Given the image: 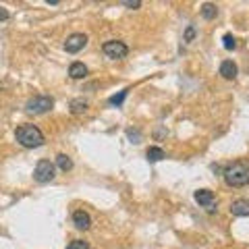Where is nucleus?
Returning <instances> with one entry per match:
<instances>
[{
    "label": "nucleus",
    "mask_w": 249,
    "mask_h": 249,
    "mask_svg": "<svg viewBox=\"0 0 249 249\" xmlns=\"http://www.w3.org/2000/svg\"><path fill=\"white\" fill-rule=\"evenodd\" d=\"M222 177H224V183H227L229 187L249 185V162H245V160L232 162V164H229L227 168H224Z\"/></svg>",
    "instance_id": "nucleus-1"
},
{
    "label": "nucleus",
    "mask_w": 249,
    "mask_h": 249,
    "mask_svg": "<svg viewBox=\"0 0 249 249\" xmlns=\"http://www.w3.org/2000/svg\"><path fill=\"white\" fill-rule=\"evenodd\" d=\"M15 137H17V142L23 147H27V150L44 145V133L36 124H21V127H17V131H15Z\"/></svg>",
    "instance_id": "nucleus-2"
},
{
    "label": "nucleus",
    "mask_w": 249,
    "mask_h": 249,
    "mask_svg": "<svg viewBox=\"0 0 249 249\" xmlns=\"http://www.w3.org/2000/svg\"><path fill=\"white\" fill-rule=\"evenodd\" d=\"M54 177H56V166L52 164L50 160H40L34 168V178L37 183H50L54 181Z\"/></svg>",
    "instance_id": "nucleus-3"
},
{
    "label": "nucleus",
    "mask_w": 249,
    "mask_h": 249,
    "mask_svg": "<svg viewBox=\"0 0 249 249\" xmlns=\"http://www.w3.org/2000/svg\"><path fill=\"white\" fill-rule=\"evenodd\" d=\"M102 52H104L106 58L121 60V58H124V56L129 54V48H127V44L121 42V40H108V42H104V46H102Z\"/></svg>",
    "instance_id": "nucleus-4"
},
{
    "label": "nucleus",
    "mask_w": 249,
    "mask_h": 249,
    "mask_svg": "<svg viewBox=\"0 0 249 249\" xmlns=\"http://www.w3.org/2000/svg\"><path fill=\"white\" fill-rule=\"evenodd\" d=\"M52 106H54V100L50 96H36L25 104V110L31 114H44V112H50Z\"/></svg>",
    "instance_id": "nucleus-5"
},
{
    "label": "nucleus",
    "mask_w": 249,
    "mask_h": 249,
    "mask_svg": "<svg viewBox=\"0 0 249 249\" xmlns=\"http://www.w3.org/2000/svg\"><path fill=\"white\" fill-rule=\"evenodd\" d=\"M85 46H88V36L85 34H71L65 42V50L69 54H77V52H81Z\"/></svg>",
    "instance_id": "nucleus-6"
},
{
    "label": "nucleus",
    "mask_w": 249,
    "mask_h": 249,
    "mask_svg": "<svg viewBox=\"0 0 249 249\" xmlns=\"http://www.w3.org/2000/svg\"><path fill=\"white\" fill-rule=\"evenodd\" d=\"M196 201H197L199 206L208 208L210 214L216 212V197H214V193L210 191V189H199V191H196Z\"/></svg>",
    "instance_id": "nucleus-7"
},
{
    "label": "nucleus",
    "mask_w": 249,
    "mask_h": 249,
    "mask_svg": "<svg viewBox=\"0 0 249 249\" xmlns=\"http://www.w3.org/2000/svg\"><path fill=\"white\" fill-rule=\"evenodd\" d=\"M73 224L79 231H88L91 227V216L85 210H77V212H73Z\"/></svg>",
    "instance_id": "nucleus-8"
},
{
    "label": "nucleus",
    "mask_w": 249,
    "mask_h": 249,
    "mask_svg": "<svg viewBox=\"0 0 249 249\" xmlns=\"http://www.w3.org/2000/svg\"><path fill=\"white\" fill-rule=\"evenodd\" d=\"M237 73H239V69L232 60H222L220 62V75L224 77V79H237Z\"/></svg>",
    "instance_id": "nucleus-9"
},
{
    "label": "nucleus",
    "mask_w": 249,
    "mask_h": 249,
    "mask_svg": "<svg viewBox=\"0 0 249 249\" xmlns=\"http://www.w3.org/2000/svg\"><path fill=\"white\" fill-rule=\"evenodd\" d=\"M232 216H249V199H235L231 204Z\"/></svg>",
    "instance_id": "nucleus-10"
},
{
    "label": "nucleus",
    "mask_w": 249,
    "mask_h": 249,
    "mask_svg": "<svg viewBox=\"0 0 249 249\" xmlns=\"http://www.w3.org/2000/svg\"><path fill=\"white\" fill-rule=\"evenodd\" d=\"M69 77H71V79H85V77H88V67H85L83 62H73V65L69 67Z\"/></svg>",
    "instance_id": "nucleus-11"
},
{
    "label": "nucleus",
    "mask_w": 249,
    "mask_h": 249,
    "mask_svg": "<svg viewBox=\"0 0 249 249\" xmlns=\"http://www.w3.org/2000/svg\"><path fill=\"white\" fill-rule=\"evenodd\" d=\"M69 108H71V112H73V114H83L85 110H88V100H83V98H75V100H71V104H69Z\"/></svg>",
    "instance_id": "nucleus-12"
},
{
    "label": "nucleus",
    "mask_w": 249,
    "mask_h": 249,
    "mask_svg": "<svg viewBox=\"0 0 249 249\" xmlns=\"http://www.w3.org/2000/svg\"><path fill=\"white\" fill-rule=\"evenodd\" d=\"M145 158L150 160V162H160L162 158H166V154H164V150H162V147H147Z\"/></svg>",
    "instance_id": "nucleus-13"
},
{
    "label": "nucleus",
    "mask_w": 249,
    "mask_h": 249,
    "mask_svg": "<svg viewBox=\"0 0 249 249\" xmlns=\"http://www.w3.org/2000/svg\"><path fill=\"white\" fill-rule=\"evenodd\" d=\"M56 166L62 170V173H67V170L73 168V160L69 158L67 154H58V156H56Z\"/></svg>",
    "instance_id": "nucleus-14"
},
{
    "label": "nucleus",
    "mask_w": 249,
    "mask_h": 249,
    "mask_svg": "<svg viewBox=\"0 0 249 249\" xmlns=\"http://www.w3.org/2000/svg\"><path fill=\"white\" fill-rule=\"evenodd\" d=\"M201 15H204V19H214L216 15H218V9H216V4H212V2H204L201 4Z\"/></svg>",
    "instance_id": "nucleus-15"
},
{
    "label": "nucleus",
    "mask_w": 249,
    "mask_h": 249,
    "mask_svg": "<svg viewBox=\"0 0 249 249\" xmlns=\"http://www.w3.org/2000/svg\"><path fill=\"white\" fill-rule=\"evenodd\" d=\"M222 46H224L227 50H235V48H237L235 36H232V34H224V37H222Z\"/></svg>",
    "instance_id": "nucleus-16"
},
{
    "label": "nucleus",
    "mask_w": 249,
    "mask_h": 249,
    "mask_svg": "<svg viewBox=\"0 0 249 249\" xmlns=\"http://www.w3.org/2000/svg\"><path fill=\"white\" fill-rule=\"evenodd\" d=\"M67 249H89V243L88 241H83V239H75V241H71V243L67 245Z\"/></svg>",
    "instance_id": "nucleus-17"
},
{
    "label": "nucleus",
    "mask_w": 249,
    "mask_h": 249,
    "mask_svg": "<svg viewBox=\"0 0 249 249\" xmlns=\"http://www.w3.org/2000/svg\"><path fill=\"white\" fill-rule=\"evenodd\" d=\"M127 91H129V89H123L121 93H116V96H112L110 100H108V102H110L112 106H121V104H123V100L127 98Z\"/></svg>",
    "instance_id": "nucleus-18"
},
{
    "label": "nucleus",
    "mask_w": 249,
    "mask_h": 249,
    "mask_svg": "<svg viewBox=\"0 0 249 249\" xmlns=\"http://www.w3.org/2000/svg\"><path fill=\"white\" fill-rule=\"evenodd\" d=\"M193 40H196V27H193V25H187L185 36H183V42L189 44V42H193Z\"/></svg>",
    "instance_id": "nucleus-19"
},
{
    "label": "nucleus",
    "mask_w": 249,
    "mask_h": 249,
    "mask_svg": "<svg viewBox=\"0 0 249 249\" xmlns=\"http://www.w3.org/2000/svg\"><path fill=\"white\" fill-rule=\"evenodd\" d=\"M127 137H129L133 143H139V142H142V133H139V131H133V129H129V131H127Z\"/></svg>",
    "instance_id": "nucleus-20"
},
{
    "label": "nucleus",
    "mask_w": 249,
    "mask_h": 249,
    "mask_svg": "<svg viewBox=\"0 0 249 249\" xmlns=\"http://www.w3.org/2000/svg\"><path fill=\"white\" fill-rule=\"evenodd\" d=\"M123 4L129 6V9H139V6H142V2H139V0H123Z\"/></svg>",
    "instance_id": "nucleus-21"
},
{
    "label": "nucleus",
    "mask_w": 249,
    "mask_h": 249,
    "mask_svg": "<svg viewBox=\"0 0 249 249\" xmlns=\"http://www.w3.org/2000/svg\"><path fill=\"white\" fill-rule=\"evenodd\" d=\"M6 19H9V11L4 6H0V21H6Z\"/></svg>",
    "instance_id": "nucleus-22"
}]
</instances>
